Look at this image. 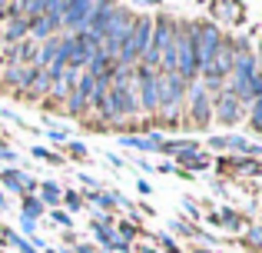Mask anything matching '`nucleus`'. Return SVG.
Masks as SVG:
<instances>
[{
    "label": "nucleus",
    "instance_id": "nucleus-3",
    "mask_svg": "<svg viewBox=\"0 0 262 253\" xmlns=\"http://www.w3.org/2000/svg\"><path fill=\"white\" fill-rule=\"evenodd\" d=\"M186 97V80L179 73H160V113L166 117V127L179 120V107Z\"/></svg>",
    "mask_w": 262,
    "mask_h": 253
},
{
    "label": "nucleus",
    "instance_id": "nucleus-29",
    "mask_svg": "<svg viewBox=\"0 0 262 253\" xmlns=\"http://www.w3.org/2000/svg\"><path fill=\"white\" fill-rule=\"evenodd\" d=\"M140 253H156V250H153V247H143V250H140Z\"/></svg>",
    "mask_w": 262,
    "mask_h": 253
},
{
    "label": "nucleus",
    "instance_id": "nucleus-18",
    "mask_svg": "<svg viewBox=\"0 0 262 253\" xmlns=\"http://www.w3.org/2000/svg\"><path fill=\"white\" fill-rule=\"evenodd\" d=\"M136 233H140V230H136V223H126V220L120 223V243H129Z\"/></svg>",
    "mask_w": 262,
    "mask_h": 253
},
{
    "label": "nucleus",
    "instance_id": "nucleus-28",
    "mask_svg": "<svg viewBox=\"0 0 262 253\" xmlns=\"http://www.w3.org/2000/svg\"><path fill=\"white\" fill-rule=\"evenodd\" d=\"M77 253H96V250H93V247H86V243H83V247H80Z\"/></svg>",
    "mask_w": 262,
    "mask_h": 253
},
{
    "label": "nucleus",
    "instance_id": "nucleus-5",
    "mask_svg": "<svg viewBox=\"0 0 262 253\" xmlns=\"http://www.w3.org/2000/svg\"><path fill=\"white\" fill-rule=\"evenodd\" d=\"M223 44V33H219L216 24H196V64L206 67L212 60V53Z\"/></svg>",
    "mask_w": 262,
    "mask_h": 253
},
{
    "label": "nucleus",
    "instance_id": "nucleus-9",
    "mask_svg": "<svg viewBox=\"0 0 262 253\" xmlns=\"http://www.w3.org/2000/svg\"><path fill=\"white\" fill-rule=\"evenodd\" d=\"M33 70H37V67L33 64H20V67H7V73H4V80H7V87H13V90H27V84H30L33 80Z\"/></svg>",
    "mask_w": 262,
    "mask_h": 253
},
{
    "label": "nucleus",
    "instance_id": "nucleus-17",
    "mask_svg": "<svg viewBox=\"0 0 262 253\" xmlns=\"http://www.w3.org/2000/svg\"><path fill=\"white\" fill-rule=\"evenodd\" d=\"M93 233H96V240H100L103 247H110V250H113V243H116V240H113V233H110L106 227H96V223H93Z\"/></svg>",
    "mask_w": 262,
    "mask_h": 253
},
{
    "label": "nucleus",
    "instance_id": "nucleus-7",
    "mask_svg": "<svg viewBox=\"0 0 262 253\" xmlns=\"http://www.w3.org/2000/svg\"><path fill=\"white\" fill-rule=\"evenodd\" d=\"M189 100H192V127H209V117H212V104H209V93H206V87L199 84H192V90H189Z\"/></svg>",
    "mask_w": 262,
    "mask_h": 253
},
{
    "label": "nucleus",
    "instance_id": "nucleus-4",
    "mask_svg": "<svg viewBox=\"0 0 262 253\" xmlns=\"http://www.w3.org/2000/svg\"><path fill=\"white\" fill-rule=\"evenodd\" d=\"M136 70V84H140V107L146 113H153V110H160V77H156L149 67H143V64H136L133 67Z\"/></svg>",
    "mask_w": 262,
    "mask_h": 253
},
{
    "label": "nucleus",
    "instance_id": "nucleus-20",
    "mask_svg": "<svg viewBox=\"0 0 262 253\" xmlns=\"http://www.w3.org/2000/svg\"><path fill=\"white\" fill-rule=\"evenodd\" d=\"M83 110H86V100L80 97V93H70V113H73V117H80Z\"/></svg>",
    "mask_w": 262,
    "mask_h": 253
},
{
    "label": "nucleus",
    "instance_id": "nucleus-19",
    "mask_svg": "<svg viewBox=\"0 0 262 253\" xmlns=\"http://www.w3.org/2000/svg\"><path fill=\"white\" fill-rule=\"evenodd\" d=\"M60 197H63V193H60L57 183H43V200L47 203H60Z\"/></svg>",
    "mask_w": 262,
    "mask_h": 253
},
{
    "label": "nucleus",
    "instance_id": "nucleus-27",
    "mask_svg": "<svg viewBox=\"0 0 262 253\" xmlns=\"http://www.w3.org/2000/svg\"><path fill=\"white\" fill-rule=\"evenodd\" d=\"M163 247H166V253H179V250L173 247V240H166V237H163Z\"/></svg>",
    "mask_w": 262,
    "mask_h": 253
},
{
    "label": "nucleus",
    "instance_id": "nucleus-12",
    "mask_svg": "<svg viewBox=\"0 0 262 253\" xmlns=\"http://www.w3.org/2000/svg\"><path fill=\"white\" fill-rule=\"evenodd\" d=\"M47 90H50V73H47V70H40V67H37V70H33V80H30V84H27V97H30V100H37V97H43V93Z\"/></svg>",
    "mask_w": 262,
    "mask_h": 253
},
{
    "label": "nucleus",
    "instance_id": "nucleus-6",
    "mask_svg": "<svg viewBox=\"0 0 262 253\" xmlns=\"http://www.w3.org/2000/svg\"><path fill=\"white\" fill-rule=\"evenodd\" d=\"M93 13H96V4H90V0H73V4L63 7V20H60V24L77 30V33H83L90 27V17H93Z\"/></svg>",
    "mask_w": 262,
    "mask_h": 253
},
{
    "label": "nucleus",
    "instance_id": "nucleus-21",
    "mask_svg": "<svg viewBox=\"0 0 262 253\" xmlns=\"http://www.w3.org/2000/svg\"><path fill=\"white\" fill-rule=\"evenodd\" d=\"M90 200H96L103 210H110V207L116 203V200H113V193H100V190H96V193H90Z\"/></svg>",
    "mask_w": 262,
    "mask_h": 253
},
{
    "label": "nucleus",
    "instance_id": "nucleus-24",
    "mask_svg": "<svg viewBox=\"0 0 262 253\" xmlns=\"http://www.w3.org/2000/svg\"><path fill=\"white\" fill-rule=\"evenodd\" d=\"M70 153L77 157V160H83V157H86V147H83V143H70Z\"/></svg>",
    "mask_w": 262,
    "mask_h": 253
},
{
    "label": "nucleus",
    "instance_id": "nucleus-13",
    "mask_svg": "<svg viewBox=\"0 0 262 253\" xmlns=\"http://www.w3.org/2000/svg\"><path fill=\"white\" fill-rule=\"evenodd\" d=\"M37 53V47H33V40H24V44H13L10 47V60H13V67H20V60H24V67H27V60Z\"/></svg>",
    "mask_w": 262,
    "mask_h": 253
},
{
    "label": "nucleus",
    "instance_id": "nucleus-23",
    "mask_svg": "<svg viewBox=\"0 0 262 253\" xmlns=\"http://www.w3.org/2000/svg\"><path fill=\"white\" fill-rule=\"evenodd\" d=\"M33 157H37V160H47V163H63L57 153H47L43 147H33Z\"/></svg>",
    "mask_w": 262,
    "mask_h": 253
},
{
    "label": "nucleus",
    "instance_id": "nucleus-10",
    "mask_svg": "<svg viewBox=\"0 0 262 253\" xmlns=\"http://www.w3.org/2000/svg\"><path fill=\"white\" fill-rule=\"evenodd\" d=\"M24 33H30V17H20V13L7 17V33H4V44L7 47H13Z\"/></svg>",
    "mask_w": 262,
    "mask_h": 253
},
{
    "label": "nucleus",
    "instance_id": "nucleus-31",
    "mask_svg": "<svg viewBox=\"0 0 262 253\" xmlns=\"http://www.w3.org/2000/svg\"><path fill=\"white\" fill-rule=\"evenodd\" d=\"M196 253H209V250H196Z\"/></svg>",
    "mask_w": 262,
    "mask_h": 253
},
{
    "label": "nucleus",
    "instance_id": "nucleus-14",
    "mask_svg": "<svg viewBox=\"0 0 262 253\" xmlns=\"http://www.w3.org/2000/svg\"><path fill=\"white\" fill-rule=\"evenodd\" d=\"M0 230H4V237H7V240H10V243H13V247H17L20 253H37V250H33V247H30V243H24V240H20V237H17V233H13V230H10V227H0Z\"/></svg>",
    "mask_w": 262,
    "mask_h": 253
},
{
    "label": "nucleus",
    "instance_id": "nucleus-16",
    "mask_svg": "<svg viewBox=\"0 0 262 253\" xmlns=\"http://www.w3.org/2000/svg\"><path fill=\"white\" fill-rule=\"evenodd\" d=\"M249 127L262 133V100H252V117H249Z\"/></svg>",
    "mask_w": 262,
    "mask_h": 253
},
{
    "label": "nucleus",
    "instance_id": "nucleus-1",
    "mask_svg": "<svg viewBox=\"0 0 262 253\" xmlns=\"http://www.w3.org/2000/svg\"><path fill=\"white\" fill-rule=\"evenodd\" d=\"M196 24L179 27L176 44H173V73H179L183 80L196 77Z\"/></svg>",
    "mask_w": 262,
    "mask_h": 253
},
{
    "label": "nucleus",
    "instance_id": "nucleus-2",
    "mask_svg": "<svg viewBox=\"0 0 262 253\" xmlns=\"http://www.w3.org/2000/svg\"><path fill=\"white\" fill-rule=\"evenodd\" d=\"M149 37H153V17H133V30H129V37H126V44H123L116 64L136 67L140 57L146 53V47H149Z\"/></svg>",
    "mask_w": 262,
    "mask_h": 253
},
{
    "label": "nucleus",
    "instance_id": "nucleus-30",
    "mask_svg": "<svg viewBox=\"0 0 262 253\" xmlns=\"http://www.w3.org/2000/svg\"><path fill=\"white\" fill-rule=\"evenodd\" d=\"M259 64H262V44H259ZM259 73H262V70H259Z\"/></svg>",
    "mask_w": 262,
    "mask_h": 253
},
{
    "label": "nucleus",
    "instance_id": "nucleus-25",
    "mask_svg": "<svg viewBox=\"0 0 262 253\" xmlns=\"http://www.w3.org/2000/svg\"><path fill=\"white\" fill-rule=\"evenodd\" d=\"M249 243H252V247H262V230H259V227L249 233Z\"/></svg>",
    "mask_w": 262,
    "mask_h": 253
},
{
    "label": "nucleus",
    "instance_id": "nucleus-8",
    "mask_svg": "<svg viewBox=\"0 0 262 253\" xmlns=\"http://www.w3.org/2000/svg\"><path fill=\"white\" fill-rule=\"evenodd\" d=\"M239 113H243V104H239V97L232 90H223L216 97V117H219V124H226V127H232L239 120Z\"/></svg>",
    "mask_w": 262,
    "mask_h": 253
},
{
    "label": "nucleus",
    "instance_id": "nucleus-15",
    "mask_svg": "<svg viewBox=\"0 0 262 253\" xmlns=\"http://www.w3.org/2000/svg\"><path fill=\"white\" fill-rule=\"evenodd\" d=\"M24 213H27V220H33V217L43 213V203L33 200V197H24Z\"/></svg>",
    "mask_w": 262,
    "mask_h": 253
},
{
    "label": "nucleus",
    "instance_id": "nucleus-11",
    "mask_svg": "<svg viewBox=\"0 0 262 253\" xmlns=\"http://www.w3.org/2000/svg\"><path fill=\"white\" fill-rule=\"evenodd\" d=\"M0 180H4V187L13 190V193H30V190H33V180L27 173H20V170H4Z\"/></svg>",
    "mask_w": 262,
    "mask_h": 253
},
{
    "label": "nucleus",
    "instance_id": "nucleus-26",
    "mask_svg": "<svg viewBox=\"0 0 262 253\" xmlns=\"http://www.w3.org/2000/svg\"><path fill=\"white\" fill-rule=\"evenodd\" d=\"M53 220H57L60 227H70V217H67V213H53Z\"/></svg>",
    "mask_w": 262,
    "mask_h": 253
},
{
    "label": "nucleus",
    "instance_id": "nucleus-22",
    "mask_svg": "<svg viewBox=\"0 0 262 253\" xmlns=\"http://www.w3.org/2000/svg\"><path fill=\"white\" fill-rule=\"evenodd\" d=\"M60 200H63L70 210H80V207H83V197H80V193H73V190H70V193H63Z\"/></svg>",
    "mask_w": 262,
    "mask_h": 253
}]
</instances>
